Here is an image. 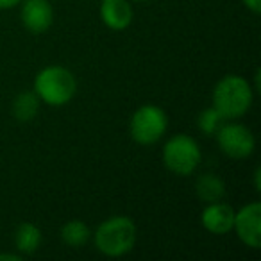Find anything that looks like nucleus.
<instances>
[{"label": "nucleus", "instance_id": "f03ea898", "mask_svg": "<svg viewBox=\"0 0 261 261\" xmlns=\"http://www.w3.org/2000/svg\"><path fill=\"white\" fill-rule=\"evenodd\" d=\"M77 91L75 75L65 66H47L34 79V93L50 108L68 104Z\"/></svg>", "mask_w": 261, "mask_h": 261}, {"label": "nucleus", "instance_id": "2eb2a0df", "mask_svg": "<svg viewBox=\"0 0 261 261\" xmlns=\"http://www.w3.org/2000/svg\"><path fill=\"white\" fill-rule=\"evenodd\" d=\"M222 122H224V116H222L215 108L204 109V111L199 115V118H197V125H199V129L207 136L215 135V133L218 130V127L222 125Z\"/></svg>", "mask_w": 261, "mask_h": 261}, {"label": "nucleus", "instance_id": "f257e3e1", "mask_svg": "<svg viewBox=\"0 0 261 261\" xmlns=\"http://www.w3.org/2000/svg\"><path fill=\"white\" fill-rule=\"evenodd\" d=\"M254 100L252 88L242 75H225L213 90V108L224 120H234L250 109Z\"/></svg>", "mask_w": 261, "mask_h": 261}, {"label": "nucleus", "instance_id": "6e6552de", "mask_svg": "<svg viewBox=\"0 0 261 261\" xmlns=\"http://www.w3.org/2000/svg\"><path fill=\"white\" fill-rule=\"evenodd\" d=\"M22 23L29 33L41 34L50 29L54 22V9L48 0H25L22 6Z\"/></svg>", "mask_w": 261, "mask_h": 261}, {"label": "nucleus", "instance_id": "f3484780", "mask_svg": "<svg viewBox=\"0 0 261 261\" xmlns=\"http://www.w3.org/2000/svg\"><path fill=\"white\" fill-rule=\"evenodd\" d=\"M22 0H0V9H11L18 6Z\"/></svg>", "mask_w": 261, "mask_h": 261}, {"label": "nucleus", "instance_id": "f8f14e48", "mask_svg": "<svg viewBox=\"0 0 261 261\" xmlns=\"http://www.w3.org/2000/svg\"><path fill=\"white\" fill-rule=\"evenodd\" d=\"M41 240H43V236H41L40 227L29 224V222L20 224L15 232V245L22 254H34L40 249Z\"/></svg>", "mask_w": 261, "mask_h": 261}, {"label": "nucleus", "instance_id": "1a4fd4ad", "mask_svg": "<svg viewBox=\"0 0 261 261\" xmlns=\"http://www.w3.org/2000/svg\"><path fill=\"white\" fill-rule=\"evenodd\" d=\"M234 215L236 211L232 210V206L218 200V202H210L204 207L202 215H200V222H202L204 229H207L211 234L222 236L232 231Z\"/></svg>", "mask_w": 261, "mask_h": 261}, {"label": "nucleus", "instance_id": "20e7f679", "mask_svg": "<svg viewBox=\"0 0 261 261\" xmlns=\"http://www.w3.org/2000/svg\"><path fill=\"white\" fill-rule=\"evenodd\" d=\"M202 160L200 147L192 136L175 135L163 147V163L172 174L190 175L197 170Z\"/></svg>", "mask_w": 261, "mask_h": 261}, {"label": "nucleus", "instance_id": "aec40b11", "mask_svg": "<svg viewBox=\"0 0 261 261\" xmlns=\"http://www.w3.org/2000/svg\"><path fill=\"white\" fill-rule=\"evenodd\" d=\"M135 2H145V0H135Z\"/></svg>", "mask_w": 261, "mask_h": 261}, {"label": "nucleus", "instance_id": "9b49d317", "mask_svg": "<svg viewBox=\"0 0 261 261\" xmlns=\"http://www.w3.org/2000/svg\"><path fill=\"white\" fill-rule=\"evenodd\" d=\"M197 195H199L200 200L204 202H218V200L224 199L225 195V185L218 175L215 174H204L197 179Z\"/></svg>", "mask_w": 261, "mask_h": 261}, {"label": "nucleus", "instance_id": "a211bd4d", "mask_svg": "<svg viewBox=\"0 0 261 261\" xmlns=\"http://www.w3.org/2000/svg\"><path fill=\"white\" fill-rule=\"evenodd\" d=\"M254 186H256V192H261V170L259 168L254 170Z\"/></svg>", "mask_w": 261, "mask_h": 261}, {"label": "nucleus", "instance_id": "7ed1b4c3", "mask_svg": "<svg viewBox=\"0 0 261 261\" xmlns=\"http://www.w3.org/2000/svg\"><path fill=\"white\" fill-rule=\"evenodd\" d=\"M136 243V224L129 217H109L95 231V247L109 257H120Z\"/></svg>", "mask_w": 261, "mask_h": 261}, {"label": "nucleus", "instance_id": "9d476101", "mask_svg": "<svg viewBox=\"0 0 261 261\" xmlns=\"http://www.w3.org/2000/svg\"><path fill=\"white\" fill-rule=\"evenodd\" d=\"M100 18L113 31H123L133 23L135 11L127 0H102Z\"/></svg>", "mask_w": 261, "mask_h": 261}, {"label": "nucleus", "instance_id": "6ab92c4d", "mask_svg": "<svg viewBox=\"0 0 261 261\" xmlns=\"http://www.w3.org/2000/svg\"><path fill=\"white\" fill-rule=\"evenodd\" d=\"M0 261H22L18 254H0Z\"/></svg>", "mask_w": 261, "mask_h": 261}, {"label": "nucleus", "instance_id": "4468645a", "mask_svg": "<svg viewBox=\"0 0 261 261\" xmlns=\"http://www.w3.org/2000/svg\"><path fill=\"white\" fill-rule=\"evenodd\" d=\"M90 234H91L90 227L83 220H70L61 227L63 242L70 247H75V249L83 247L90 240Z\"/></svg>", "mask_w": 261, "mask_h": 261}, {"label": "nucleus", "instance_id": "39448f33", "mask_svg": "<svg viewBox=\"0 0 261 261\" xmlns=\"http://www.w3.org/2000/svg\"><path fill=\"white\" fill-rule=\"evenodd\" d=\"M168 118L167 113L154 104H145L130 116L129 133L130 138L140 145H154L167 133Z\"/></svg>", "mask_w": 261, "mask_h": 261}, {"label": "nucleus", "instance_id": "423d86ee", "mask_svg": "<svg viewBox=\"0 0 261 261\" xmlns=\"http://www.w3.org/2000/svg\"><path fill=\"white\" fill-rule=\"evenodd\" d=\"M215 135L220 150L232 160H245L256 149L252 130L242 123H222Z\"/></svg>", "mask_w": 261, "mask_h": 261}, {"label": "nucleus", "instance_id": "ddd939ff", "mask_svg": "<svg viewBox=\"0 0 261 261\" xmlns=\"http://www.w3.org/2000/svg\"><path fill=\"white\" fill-rule=\"evenodd\" d=\"M40 97L34 91H23L13 100V116L18 122H31L40 111Z\"/></svg>", "mask_w": 261, "mask_h": 261}, {"label": "nucleus", "instance_id": "dca6fc26", "mask_svg": "<svg viewBox=\"0 0 261 261\" xmlns=\"http://www.w3.org/2000/svg\"><path fill=\"white\" fill-rule=\"evenodd\" d=\"M243 4H245L247 9L254 13V15H259L261 13V0H242Z\"/></svg>", "mask_w": 261, "mask_h": 261}, {"label": "nucleus", "instance_id": "0eeeda50", "mask_svg": "<svg viewBox=\"0 0 261 261\" xmlns=\"http://www.w3.org/2000/svg\"><path fill=\"white\" fill-rule=\"evenodd\" d=\"M232 229L238 234L240 242L250 249L261 247V202H250L234 215Z\"/></svg>", "mask_w": 261, "mask_h": 261}]
</instances>
